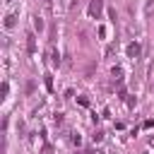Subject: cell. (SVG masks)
Returning <instances> with one entry per match:
<instances>
[{
  "label": "cell",
  "instance_id": "obj_3",
  "mask_svg": "<svg viewBox=\"0 0 154 154\" xmlns=\"http://www.w3.org/2000/svg\"><path fill=\"white\" fill-rule=\"evenodd\" d=\"M125 53H128V58H132V60H137V58L142 55V46H140L137 41H132V43H128V48H125Z\"/></svg>",
  "mask_w": 154,
  "mask_h": 154
},
{
  "label": "cell",
  "instance_id": "obj_7",
  "mask_svg": "<svg viewBox=\"0 0 154 154\" xmlns=\"http://www.w3.org/2000/svg\"><path fill=\"white\" fill-rule=\"evenodd\" d=\"M144 14H147V17L154 14V0H147V2H144Z\"/></svg>",
  "mask_w": 154,
  "mask_h": 154
},
{
  "label": "cell",
  "instance_id": "obj_15",
  "mask_svg": "<svg viewBox=\"0 0 154 154\" xmlns=\"http://www.w3.org/2000/svg\"><path fill=\"white\" fill-rule=\"evenodd\" d=\"M60 2H67V0H60Z\"/></svg>",
  "mask_w": 154,
  "mask_h": 154
},
{
  "label": "cell",
  "instance_id": "obj_6",
  "mask_svg": "<svg viewBox=\"0 0 154 154\" xmlns=\"http://www.w3.org/2000/svg\"><path fill=\"white\" fill-rule=\"evenodd\" d=\"M111 75H113V79H116V82H120V79H123V67H118V65H116V67L111 70Z\"/></svg>",
  "mask_w": 154,
  "mask_h": 154
},
{
  "label": "cell",
  "instance_id": "obj_14",
  "mask_svg": "<svg viewBox=\"0 0 154 154\" xmlns=\"http://www.w3.org/2000/svg\"><path fill=\"white\" fill-rule=\"evenodd\" d=\"M41 154H51V147H46V149H43V152H41Z\"/></svg>",
  "mask_w": 154,
  "mask_h": 154
},
{
  "label": "cell",
  "instance_id": "obj_2",
  "mask_svg": "<svg viewBox=\"0 0 154 154\" xmlns=\"http://www.w3.org/2000/svg\"><path fill=\"white\" fill-rule=\"evenodd\" d=\"M101 12H103V0H91L89 2V17L91 19H99Z\"/></svg>",
  "mask_w": 154,
  "mask_h": 154
},
{
  "label": "cell",
  "instance_id": "obj_12",
  "mask_svg": "<svg viewBox=\"0 0 154 154\" xmlns=\"http://www.w3.org/2000/svg\"><path fill=\"white\" fill-rule=\"evenodd\" d=\"M7 91H10V84H7V82H2V96H7Z\"/></svg>",
  "mask_w": 154,
  "mask_h": 154
},
{
  "label": "cell",
  "instance_id": "obj_10",
  "mask_svg": "<svg viewBox=\"0 0 154 154\" xmlns=\"http://www.w3.org/2000/svg\"><path fill=\"white\" fill-rule=\"evenodd\" d=\"M116 48H118V46H116V43H111V46L106 48V55H113V53H116Z\"/></svg>",
  "mask_w": 154,
  "mask_h": 154
},
{
  "label": "cell",
  "instance_id": "obj_8",
  "mask_svg": "<svg viewBox=\"0 0 154 154\" xmlns=\"http://www.w3.org/2000/svg\"><path fill=\"white\" fill-rule=\"evenodd\" d=\"M26 43H29V51L34 53V51H36V38H34V34H29V36H26Z\"/></svg>",
  "mask_w": 154,
  "mask_h": 154
},
{
  "label": "cell",
  "instance_id": "obj_9",
  "mask_svg": "<svg viewBox=\"0 0 154 154\" xmlns=\"http://www.w3.org/2000/svg\"><path fill=\"white\" fill-rule=\"evenodd\" d=\"M91 140H94V142H101V140H103V132H101V130H99V132H94V135H91Z\"/></svg>",
  "mask_w": 154,
  "mask_h": 154
},
{
  "label": "cell",
  "instance_id": "obj_1",
  "mask_svg": "<svg viewBox=\"0 0 154 154\" xmlns=\"http://www.w3.org/2000/svg\"><path fill=\"white\" fill-rule=\"evenodd\" d=\"M17 17H19V10H10L5 14V19H2V26L5 29H14L17 26Z\"/></svg>",
  "mask_w": 154,
  "mask_h": 154
},
{
  "label": "cell",
  "instance_id": "obj_11",
  "mask_svg": "<svg viewBox=\"0 0 154 154\" xmlns=\"http://www.w3.org/2000/svg\"><path fill=\"white\" fill-rule=\"evenodd\" d=\"M46 87H48V89H53V79H51V75H46Z\"/></svg>",
  "mask_w": 154,
  "mask_h": 154
},
{
  "label": "cell",
  "instance_id": "obj_16",
  "mask_svg": "<svg viewBox=\"0 0 154 154\" xmlns=\"http://www.w3.org/2000/svg\"><path fill=\"white\" fill-rule=\"evenodd\" d=\"M7 2H12V0H7Z\"/></svg>",
  "mask_w": 154,
  "mask_h": 154
},
{
  "label": "cell",
  "instance_id": "obj_5",
  "mask_svg": "<svg viewBox=\"0 0 154 154\" xmlns=\"http://www.w3.org/2000/svg\"><path fill=\"white\" fill-rule=\"evenodd\" d=\"M31 19H34V29H36V31L41 34V31L46 29V24H43V17H41V14H34Z\"/></svg>",
  "mask_w": 154,
  "mask_h": 154
},
{
  "label": "cell",
  "instance_id": "obj_13",
  "mask_svg": "<svg viewBox=\"0 0 154 154\" xmlns=\"http://www.w3.org/2000/svg\"><path fill=\"white\" fill-rule=\"evenodd\" d=\"M43 2H46V7H48V10H53V0H43Z\"/></svg>",
  "mask_w": 154,
  "mask_h": 154
},
{
  "label": "cell",
  "instance_id": "obj_4",
  "mask_svg": "<svg viewBox=\"0 0 154 154\" xmlns=\"http://www.w3.org/2000/svg\"><path fill=\"white\" fill-rule=\"evenodd\" d=\"M48 55H51V65H53V67H58V65H60V55H58L55 46H51V48H48Z\"/></svg>",
  "mask_w": 154,
  "mask_h": 154
}]
</instances>
